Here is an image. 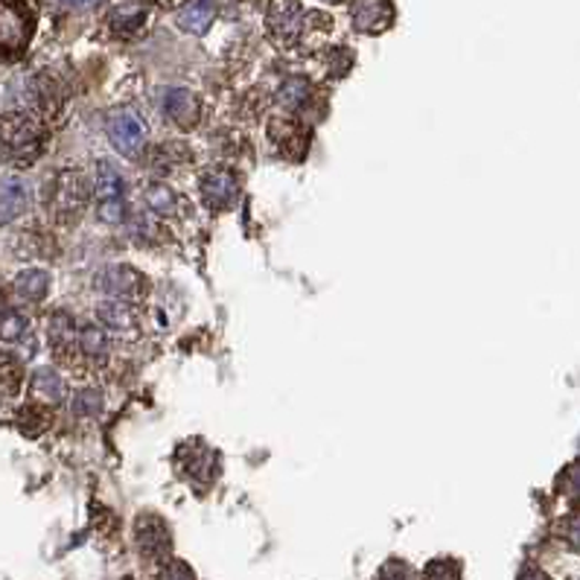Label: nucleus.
Returning <instances> with one entry per match:
<instances>
[{
	"label": "nucleus",
	"instance_id": "1",
	"mask_svg": "<svg viewBox=\"0 0 580 580\" xmlns=\"http://www.w3.org/2000/svg\"><path fill=\"white\" fill-rule=\"evenodd\" d=\"M47 126L30 111L0 115V161L9 167H33L47 149Z\"/></svg>",
	"mask_w": 580,
	"mask_h": 580
},
{
	"label": "nucleus",
	"instance_id": "15",
	"mask_svg": "<svg viewBox=\"0 0 580 580\" xmlns=\"http://www.w3.org/2000/svg\"><path fill=\"white\" fill-rule=\"evenodd\" d=\"M26 103L33 108V115L39 120H56L65 108V90H62V83L53 79L50 74H39L33 76V83L26 88Z\"/></svg>",
	"mask_w": 580,
	"mask_h": 580
},
{
	"label": "nucleus",
	"instance_id": "3",
	"mask_svg": "<svg viewBox=\"0 0 580 580\" xmlns=\"http://www.w3.org/2000/svg\"><path fill=\"white\" fill-rule=\"evenodd\" d=\"M94 198H97V216L103 225H123L129 216V187L123 172L111 161H99L94 175Z\"/></svg>",
	"mask_w": 580,
	"mask_h": 580
},
{
	"label": "nucleus",
	"instance_id": "7",
	"mask_svg": "<svg viewBox=\"0 0 580 580\" xmlns=\"http://www.w3.org/2000/svg\"><path fill=\"white\" fill-rule=\"evenodd\" d=\"M239 196H243V187H239V179L234 170H228V167H211V170L202 172V179H198V198H202V205L211 213L234 211Z\"/></svg>",
	"mask_w": 580,
	"mask_h": 580
},
{
	"label": "nucleus",
	"instance_id": "19",
	"mask_svg": "<svg viewBox=\"0 0 580 580\" xmlns=\"http://www.w3.org/2000/svg\"><path fill=\"white\" fill-rule=\"evenodd\" d=\"M97 324L103 330H108V333H117V335H126L135 330V324H138V312H135V303H126V301H108V298H103L97 307Z\"/></svg>",
	"mask_w": 580,
	"mask_h": 580
},
{
	"label": "nucleus",
	"instance_id": "5",
	"mask_svg": "<svg viewBox=\"0 0 580 580\" xmlns=\"http://www.w3.org/2000/svg\"><path fill=\"white\" fill-rule=\"evenodd\" d=\"M33 12L21 0H0V58H18L33 39Z\"/></svg>",
	"mask_w": 580,
	"mask_h": 580
},
{
	"label": "nucleus",
	"instance_id": "12",
	"mask_svg": "<svg viewBox=\"0 0 580 580\" xmlns=\"http://www.w3.org/2000/svg\"><path fill=\"white\" fill-rule=\"evenodd\" d=\"M135 543H138L140 555L149 557V560H158V563H164L172 551L170 528H167L164 519L155 514L138 516V523H135Z\"/></svg>",
	"mask_w": 580,
	"mask_h": 580
},
{
	"label": "nucleus",
	"instance_id": "22",
	"mask_svg": "<svg viewBox=\"0 0 580 580\" xmlns=\"http://www.w3.org/2000/svg\"><path fill=\"white\" fill-rule=\"evenodd\" d=\"M12 294L21 303H42L50 294V275L44 269L18 271L12 280Z\"/></svg>",
	"mask_w": 580,
	"mask_h": 580
},
{
	"label": "nucleus",
	"instance_id": "2",
	"mask_svg": "<svg viewBox=\"0 0 580 580\" xmlns=\"http://www.w3.org/2000/svg\"><path fill=\"white\" fill-rule=\"evenodd\" d=\"M94 198V181L85 175V170H62L50 190V213L58 225H74L83 219Z\"/></svg>",
	"mask_w": 580,
	"mask_h": 580
},
{
	"label": "nucleus",
	"instance_id": "16",
	"mask_svg": "<svg viewBox=\"0 0 580 580\" xmlns=\"http://www.w3.org/2000/svg\"><path fill=\"white\" fill-rule=\"evenodd\" d=\"M149 21V3L147 0H111V7L106 9L108 30L120 39H131L138 35Z\"/></svg>",
	"mask_w": 580,
	"mask_h": 580
},
{
	"label": "nucleus",
	"instance_id": "37",
	"mask_svg": "<svg viewBox=\"0 0 580 580\" xmlns=\"http://www.w3.org/2000/svg\"><path fill=\"white\" fill-rule=\"evenodd\" d=\"M327 3H342V0H327Z\"/></svg>",
	"mask_w": 580,
	"mask_h": 580
},
{
	"label": "nucleus",
	"instance_id": "26",
	"mask_svg": "<svg viewBox=\"0 0 580 580\" xmlns=\"http://www.w3.org/2000/svg\"><path fill=\"white\" fill-rule=\"evenodd\" d=\"M312 99H315V90H312V85L307 83V79H289V83H283V88H280L278 94V103L287 111H292V115H301V111H307V108L312 106Z\"/></svg>",
	"mask_w": 580,
	"mask_h": 580
},
{
	"label": "nucleus",
	"instance_id": "21",
	"mask_svg": "<svg viewBox=\"0 0 580 580\" xmlns=\"http://www.w3.org/2000/svg\"><path fill=\"white\" fill-rule=\"evenodd\" d=\"M30 388H33L35 400L44 402V406H56V402H62L67 397L65 376H62L58 368H50V365L35 370L33 379H30Z\"/></svg>",
	"mask_w": 580,
	"mask_h": 580
},
{
	"label": "nucleus",
	"instance_id": "31",
	"mask_svg": "<svg viewBox=\"0 0 580 580\" xmlns=\"http://www.w3.org/2000/svg\"><path fill=\"white\" fill-rule=\"evenodd\" d=\"M351 67H353L351 50H342V47L330 50L327 53V71H330V76H333V79H342V76L347 74Z\"/></svg>",
	"mask_w": 580,
	"mask_h": 580
},
{
	"label": "nucleus",
	"instance_id": "18",
	"mask_svg": "<svg viewBox=\"0 0 580 580\" xmlns=\"http://www.w3.org/2000/svg\"><path fill=\"white\" fill-rule=\"evenodd\" d=\"M351 18H353V26H356L359 33H368V35L385 33L394 21L391 0H356L351 9Z\"/></svg>",
	"mask_w": 580,
	"mask_h": 580
},
{
	"label": "nucleus",
	"instance_id": "35",
	"mask_svg": "<svg viewBox=\"0 0 580 580\" xmlns=\"http://www.w3.org/2000/svg\"><path fill=\"white\" fill-rule=\"evenodd\" d=\"M560 534H563V539L574 551H580V514L566 516L563 523H560Z\"/></svg>",
	"mask_w": 580,
	"mask_h": 580
},
{
	"label": "nucleus",
	"instance_id": "25",
	"mask_svg": "<svg viewBox=\"0 0 580 580\" xmlns=\"http://www.w3.org/2000/svg\"><path fill=\"white\" fill-rule=\"evenodd\" d=\"M213 18H216V3L213 0H193L187 9H181L179 24L187 30V33H207L213 24Z\"/></svg>",
	"mask_w": 580,
	"mask_h": 580
},
{
	"label": "nucleus",
	"instance_id": "29",
	"mask_svg": "<svg viewBox=\"0 0 580 580\" xmlns=\"http://www.w3.org/2000/svg\"><path fill=\"white\" fill-rule=\"evenodd\" d=\"M184 161H190V149L175 143V140H170V143H161V147L152 152V167H155L158 172H172L175 167L184 164Z\"/></svg>",
	"mask_w": 580,
	"mask_h": 580
},
{
	"label": "nucleus",
	"instance_id": "30",
	"mask_svg": "<svg viewBox=\"0 0 580 580\" xmlns=\"http://www.w3.org/2000/svg\"><path fill=\"white\" fill-rule=\"evenodd\" d=\"M423 580H461V566L450 557H441V560H432L426 566Z\"/></svg>",
	"mask_w": 580,
	"mask_h": 580
},
{
	"label": "nucleus",
	"instance_id": "36",
	"mask_svg": "<svg viewBox=\"0 0 580 580\" xmlns=\"http://www.w3.org/2000/svg\"><path fill=\"white\" fill-rule=\"evenodd\" d=\"M519 580H551V578H548L543 569H537V566H525L523 572H519Z\"/></svg>",
	"mask_w": 580,
	"mask_h": 580
},
{
	"label": "nucleus",
	"instance_id": "20",
	"mask_svg": "<svg viewBox=\"0 0 580 580\" xmlns=\"http://www.w3.org/2000/svg\"><path fill=\"white\" fill-rule=\"evenodd\" d=\"M143 202H147V211L152 216H161V219H175L181 207H184L181 205L184 198L170 184H164V181H149L147 187H143Z\"/></svg>",
	"mask_w": 580,
	"mask_h": 580
},
{
	"label": "nucleus",
	"instance_id": "11",
	"mask_svg": "<svg viewBox=\"0 0 580 580\" xmlns=\"http://www.w3.org/2000/svg\"><path fill=\"white\" fill-rule=\"evenodd\" d=\"M76 339H79V324L67 310H53L47 315V344L56 362L76 368Z\"/></svg>",
	"mask_w": 580,
	"mask_h": 580
},
{
	"label": "nucleus",
	"instance_id": "13",
	"mask_svg": "<svg viewBox=\"0 0 580 580\" xmlns=\"http://www.w3.org/2000/svg\"><path fill=\"white\" fill-rule=\"evenodd\" d=\"M76 362L83 368H106L111 362V333L103 330L97 321L79 324V339H76Z\"/></svg>",
	"mask_w": 580,
	"mask_h": 580
},
{
	"label": "nucleus",
	"instance_id": "14",
	"mask_svg": "<svg viewBox=\"0 0 580 580\" xmlns=\"http://www.w3.org/2000/svg\"><path fill=\"white\" fill-rule=\"evenodd\" d=\"M161 111L181 131H193L202 123V99L190 88H167L161 97Z\"/></svg>",
	"mask_w": 580,
	"mask_h": 580
},
{
	"label": "nucleus",
	"instance_id": "27",
	"mask_svg": "<svg viewBox=\"0 0 580 580\" xmlns=\"http://www.w3.org/2000/svg\"><path fill=\"white\" fill-rule=\"evenodd\" d=\"M71 411L76 417H83V420H97L106 411V394L99 391V388H79L74 394V400H71Z\"/></svg>",
	"mask_w": 580,
	"mask_h": 580
},
{
	"label": "nucleus",
	"instance_id": "23",
	"mask_svg": "<svg viewBox=\"0 0 580 580\" xmlns=\"http://www.w3.org/2000/svg\"><path fill=\"white\" fill-rule=\"evenodd\" d=\"M15 426L18 432L26 434V438H42L50 426H53V415H50V409L44 402H26V406H21V409L15 411Z\"/></svg>",
	"mask_w": 580,
	"mask_h": 580
},
{
	"label": "nucleus",
	"instance_id": "24",
	"mask_svg": "<svg viewBox=\"0 0 580 580\" xmlns=\"http://www.w3.org/2000/svg\"><path fill=\"white\" fill-rule=\"evenodd\" d=\"M24 365L12 353H0V400H12L24 388Z\"/></svg>",
	"mask_w": 580,
	"mask_h": 580
},
{
	"label": "nucleus",
	"instance_id": "28",
	"mask_svg": "<svg viewBox=\"0 0 580 580\" xmlns=\"http://www.w3.org/2000/svg\"><path fill=\"white\" fill-rule=\"evenodd\" d=\"M26 335H30V321L24 312L0 307V342L21 344L26 342Z\"/></svg>",
	"mask_w": 580,
	"mask_h": 580
},
{
	"label": "nucleus",
	"instance_id": "6",
	"mask_svg": "<svg viewBox=\"0 0 580 580\" xmlns=\"http://www.w3.org/2000/svg\"><path fill=\"white\" fill-rule=\"evenodd\" d=\"M147 278L140 275L135 266L129 262H111V266H103L97 275V292L108 301H126V303H138L143 294H147Z\"/></svg>",
	"mask_w": 580,
	"mask_h": 580
},
{
	"label": "nucleus",
	"instance_id": "32",
	"mask_svg": "<svg viewBox=\"0 0 580 580\" xmlns=\"http://www.w3.org/2000/svg\"><path fill=\"white\" fill-rule=\"evenodd\" d=\"M158 580H196V574H193V569L187 563L167 557L161 569H158Z\"/></svg>",
	"mask_w": 580,
	"mask_h": 580
},
{
	"label": "nucleus",
	"instance_id": "10",
	"mask_svg": "<svg viewBox=\"0 0 580 580\" xmlns=\"http://www.w3.org/2000/svg\"><path fill=\"white\" fill-rule=\"evenodd\" d=\"M271 149L278 155L289 158V161H301L310 149V129L292 115H280L269 120V131H266Z\"/></svg>",
	"mask_w": 580,
	"mask_h": 580
},
{
	"label": "nucleus",
	"instance_id": "38",
	"mask_svg": "<svg viewBox=\"0 0 580 580\" xmlns=\"http://www.w3.org/2000/svg\"><path fill=\"white\" fill-rule=\"evenodd\" d=\"M170 3H181V0H170Z\"/></svg>",
	"mask_w": 580,
	"mask_h": 580
},
{
	"label": "nucleus",
	"instance_id": "8",
	"mask_svg": "<svg viewBox=\"0 0 580 580\" xmlns=\"http://www.w3.org/2000/svg\"><path fill=\"white\" fill-rule=\"evenodd\" d=\"M175 464H179L181 475L190 484H196L198 491L211 487L216 482V475H219V455L202 441L181 443L179 452H175Z\"/></svg>",
	"mask_w": 580,
	"mask_h": 580
},
{
	"label": "nucleus",
	"instance_id": "17",
	"mask_svg": "<svg viewBox=\"0 0 580 580\" xmlns=\"http://www.w3.org/2000/svg\"><path fill=\"white\" fill-rule=\"evenodd\" d=\"M30 184L18 175H0V225H12L30 211Z\"/></svg>",
	"mask_w": 580,
	"mask_h": 580
},
{
	"label": "nucleus",
	"instance_id": "9",
	"mask_svg": "<svg viewBox=\"0 0 580 580\" xmlns=\"http://www.w3.org/2000/svg\"><path fill=\"white\" fill-rule=\"evenodd\" d=\"M266 26L280 47H294L307 30V12H303L301 0H271Z\"/></svg>",
	"mask_w": 580,
	"mask_h": 580
},
{
	"label": "nucleus",
	"instance_id": "4",
	"mask_svg": "<svg viewBox=\"0 0 580 580\" xmlns=\"http://www.w3.org/2000/svg\"><path fill=\"white\" fill-rule=\"evenodd\" d=\"M106 135L108 140H111V147L123 158H129V161H140V158L147 155V120H143L135 108H115L106 120Z\"/></svg>",
	"mask_w": 580,
	"mask_h": 580
},
{
	"label": "nucleus",
	"instance_id": "33",
	"mask_svg": "<svg viewBox=\"0 0 580 580\" xmlns=\"http://www.w3.org/2000/svg\"><path fill=\"white\" fill-rule=\"evenodd\" d=\"M376 580H415V569L402 560H388V563H383Z\"/></svg>",
	"mask_w": 580,
	"mask_h": 580
},
{
	"label": "nucleus",
	"instance_id": "34",
	"mask_svg": "<svg viewBox=\"0 0 580 580\" xmlns=\"http://www.w3.org/2000/svg\"><path fill=\"white\" fill-rule=\"evenodd\" d=\"M560 491L569 498H580V461L566 470L563 479H560Z\"/></svg>",
	"mask_w": 580,
	"mask_h": 580
}]
</instances>
